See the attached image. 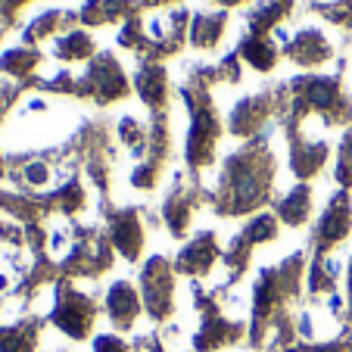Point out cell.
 I'll use <instances>...</instances> for the list:
<instances>
[{
	"mask_svg": "<svg viewBox=\"0 0 352 352\" xmlns=\"http://www.w3.org/2000/svg\"><path fill=\"white\" fill-rule=\"evenodd\" d=\"M272 178H274V162L262 146L231 156L225 175H221L219 212L240 215V212H250V209L262 206L268 199Z\"/></svg>",
	"mask_w": 352,
	"mask_h": 352,
	"instance_id": "cell-1",
	"label": "cell"
},
{
	"mask_svg": "<svg viewBox=\"0 0 352 352\" xmlns=\"http://www.w3.org/2000/svg\"><path fill=\"white\" fill-rule=\"evenodd\" d=\"M144 306L156 321H166L175 306V265L162 256H153L144 268Z\"/></svg>",
	"mask_w": 352,
	"mask_h": 352,
	"instance_id": "cell-2",
	"label": "cell"
},
{
	"mask_svg": "<svg viewBox=\"0 0 352 352\" xmlns=\"http://www.w3.org/2000/svg\"><path fill=\"white\" fill-rule=\"evenodd\" d=\"M94 318H97V306L63 280L60 299H56V309H54L56 327H63V331H66L69 337H75V340H85L87 333H91V327H94Z\"/></svg>",
	"mask_w": 352,
	"mask_h": 352,
	"instance_id": "cell-3",
	"label": "cell"
},
{
	"mask_svg": "<svg viewBox=\"0 0 352 352\" xmlns=\"http://www.w3.org/2000/svg\"><path fill=\"white\" fill-rule=\"evenodd\" d=\"M349 228H352L349 197H346V193H337V197L331 199V206L324 209V215H321L318 228H315V250H318V256H324L331 246H337L340 240H346Z\"/></svg>",
	"mask_w": 352,
	"mask_h": 352,
	"instance_id": "cell-4",
	"label": "cell"
},
{
	"mask_svg": "<svg viewBox=\"0 0 352 352\" xmlns=\"http://www.w3.org/2000/svg\"><path fill=\"white\" fill-rule=\"evenodd\" d=\"M215 259H219V243H215V234L206 231L181 250V256L175 259V272L193 274V278L199 274V278H203V274H209V268L215 265Z\"/></svg>",
	"mask_w": 352,
	"mask_h": 352,
	"instance_id": "cell-5",
	"label": "cell"
},
{
	"mask_svg": "<svg viewBox=\"0 0 352 352\" xmlns=\"http://www.w3.org/2000/svg\"><path fill=\"white\" fill-rule=\"evenodd\" d=\"M109 234H113L116 250L125 259H138L144 250V225H140L134 209H122V212L109 215Z\"/></svg>",
	"mask_w": 352,
	"mask_h": 352,
	"instance_id": "cell-6",
	"label": "cell"
},
{
	"mask_svg": "<svg viewBox=\"0 0 352 352\" xmlns=\"http://www.w3.org/2000/svg\"><path fill=\"white\" fill-rule=\"evenodd\" d=\"M107 312H109V318H113V324L119 327V331H131L134 321H138V315H140V296L134 293L131 284L116 280V284L109 287Z\"/></svg>",
	"mask_w": 352,
	"mask_h": 352,
	"instance_id": "cell-7",
	"label": "cell"
},
{
	"mask_svg": "<svg viewBox=\"0 0 352 352\" xmlns=\"http://www.w3.org/2000/svg\"><path fill=\"white\" fill-rule=\"evenodd\" d=\"M324 162H327V144H306V140H299L293 146V172L299 178H315L324 168Z\"/></svg>",
	"mask_w": 352,
	"mask_h": 352,
	"instance_id": "cell-8",
	"label": "cell"
},
{
	"mask_svg": "<svg viewBox=\"0 0 352 352\" xmlns=\"http://www.w3.org/2000/svg\"><path fill=\"white\" fill-rule=\"evenodd\" d=\"M309 212H312V190H309L306 184L293 187V190L278 203V215L293 228L302 225V221L309 219Z\"/></svg>",
	"mask_w": 352,
	"mask_h": 352,
	"instance_id": "cell-9",
	"label": "cell"
},
{
	"mask_svg": "<svg viewBox=\"0 0 352 352\" xmlns=\"http://www.w3.org/2000/svg\"><path fill=\"white\" fill-rule=\"evenodd\" d=\"M290 56L296 63H306V66H315V63H324L331 56V47L321 38L318 32H302L296 41L290 44Z\"/></svg>",
	"mask_w": 352,
	"mask_h": 352,
	"instance_id": "cell-10",
	"label": "cell"
},
{
	"mask_svg": "<svg viewBox=\"0 0 352 352\" xmlns=\"http://www.w3.org/2000/svg\"><path fill=\"white\" fill-rule=\"evenodd\" d=\"M138 85H140V94H144V100L150 103V107H162L166 103V94H168V87H166V72L162 69H144L140 72V78H138Z\"/></svg>",
	"mask_w": 352,
	"mask_h": 352,
	"instance_id": "cell-11",
	"label": "cell"
},
{
	"mask_svg": "<svg viewBox=\"0 0 352 352\" xmlns=\"http://www.w3.org/2000/svg\"><path fill=\"white\" fill-rule=\"evenodd\" d=\"M243 56L246 63H253L256 69H272L274 63H278V50H274L272 44H268L262 34H256V38H250L243 44Z\"/></svg>",
	"mask_w": 352,
	"mask_h": 352,
	"instance_id": "cell-12",
	"label": "cell"
},
{
	"mask_svg": "<svg viewBox=\"0 0 352 352\" xmlns=\"http://www.w3.org/2000/svg\"><path fill=\"white\" fill-rule=\"evenodd\" d=\"M225 25V13H215V16H199L197 28H193V44L199 47H212L219 41V32Z\"/></svg>",
	"mask_w": 352,
	"mask_h": 352,
	"instance_id": "cell-13",
	"label": "cell"
},
{
	"mask_svg": "<svg viewBox=\"0 0 352 352\" xmlns=\"http://www.w3.org/2000/svg\"><path fill=\"white\" fill-rule=\"evenodd\" d=\"M91 54V41L85 38V34H69L66 41H63V56L66 60H81V56Z\"/></svg>",
	"mask_w": 352,
	"mask_h": 352,
	"instance_id": "cell-14",
	"label": "cell"
},
{
	"mask_svg": "<svg viewBox=\"0 0 352 352\" xmlns=\"http://www.w3.org/2000/svg\"><path fill=\"white\" fill-rule=\"evenodd\" d=\"M337 178H340V184L352 187V131L346 134L343 150H340V168H337Z\"/></svg>",
	"mask_w": 352,
	"mask_h": 352,
	"instance_id": "cell-15",
	"label": "cell"
},
{
	"mask_svg": "<svg viewBox=\"0 0 352 352\" xmlns=\"http://www.w3.org/2000/svg\"><path fill=\"white\" fill-rule=\"evenodd\" d=\"M94 352H128V343L119 337H100L94 343Z\"/></svg>",
	"mask_w": 352,
	"mask_h": 352,
	"instance_id": "cell-16",
	"label": "cell"
},
{
	"mask_svg": "<svg viewBox=\"0 0 352 352\" xmlns=\"http://www.w3.org/2000/svg\"><path fill=\"white\" fill-rule=\"evenodd\" d=\"M349 293H352V262H349Z\"/></svg>",
	"mask_w": 352,
	"mask_h": 352,
	"instance_id": "cell-17",
	"label": "cell"
}]
</instances>
